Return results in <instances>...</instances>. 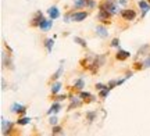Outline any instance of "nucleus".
<instances>
[{"label": "nucleus", "mask_w": 150, "mask_h": 136, "mask_svg": "<svg viewBox=\"0 0 150 136\" xmlns=\"http://www.w3.org/2000/svg\"><path fill=\"white\" fill-rule=\"evenodd\" d=\"M129 57H131V53H129V51H127V50H122V49H120V47H118L117 53H115V60H118V61H125V60H128Z\"/></svg>", "instance_id": "10"}, {"label": "nucleus", "mask_w": 150, "mask_h": 136, "mask_svg": "<svg viewBox=\"0 0 150 136\" xmlns=\"http://www.w3.org/2000/svg\"><path fill=\"white\" fill-rule=\"evenodd\" d=\"M60 110H61V104H60V101H53V103H52V107L47 110V114L49 115L57 114Z\"/></svg>", "instance_id": "14"}, {"label": "nucleus", "mask_w": 150, "mask_h": 136, "mask_svg": "<svg viewBox=\"0 0 150 136\" xmlns=\"http://www.w3.org/2000/svg\"><path fill=\"white\" fill-rule=\"evenodd\" d=\"M97 89V90H102V89H104V87H107V86H104L103 83H96V86H95Z\"/></svg>", "instance_id": "30"}, {"label": "nucleus", "mask_w": 150, "mask_h": 136, "mask_svg": "<svg viewBox=\"0 0 150 136\" xmlns=\"http://www.w3.org/2000/svg\"><path fill=\"white\" fill-rule=\"evenodd\" d=\"M138 6H139L140 11H142V16L140 17L145 18V16L150 11V3L147 0H139V1H138Z\"/></svg>", "instance_id": "8"}, {"label": "nucleus", "mask_w": 150, "mask_h": 136, "mask_svg": "<svg viewBox=\"0 0 150 136\" xmlns=\"http://www.w3.org/2000/svg\"><path fill=\"white\" fill-rule=\"evenodd\" d=\"M74 42L75 43H78L79 46H82V47H88V44H86V42H85V39H82V38H79V36H74Z\"/></svg>", "instance_id": "24"}, {"label": "nucleus", "mask_w": 150, "mask_h": 136, "mask_svg": "<svg viewBox=\"0 0 150 136\" xmlns=\"http://www.w3.org/2000/svg\"><path fill=\"white\" fill-rule=\"evenodd\" d=\"M53 27V20L52 18H43V21L40 22V25H39V29L42 31V32H47L50 28Z\"/></svg>", "instance_id": "11"}, {"label": "nucleus", "mask_w": 150, "mask_h": 136, "mask_svg": "<svg viewBox=\"0 0 150 136\" xmlns=\"http://www.w3.org/2000/svg\"><path fill=\"white\" fill-rule=\"evenodd\" d=\"M68 97L67 94H54V96H50V100H53V101H63V100H65V99Z\"/></svg>", "instance_id": "23"}, {"label": "nucleus", "mask_w": 150, "mask_h": 136, "mask_svg": "<svg viewBox=\"0 0 150 136\" xmlns=\"http://www.w3.org/2000/svg\"><path fill=\"white\" fill-rule=\"evenodd\" d=\"M147 1H149V3H150V0H147Z\"/></svg>", "instance_id": "33"}, {"label": "nucleus", "mask_w": 150, "mask_h": 136, "mask_svg": "<svg viewBox=\"0 0 150 136\" xmlns=\"http://www.w3.org/2000/svg\"><path fill=\"white\" fill-rule=\"evenodd\" d=\"M88 16H89V13L88 11H81V10H78V11H74L72 13V21L74 22H82L83 20H86L88 18Z\"/></svg>", "instance_id": "4"}, {"label": "nucleus", "mask_w": 150, "mask_h": 136, "mask_svg": "<svg viewBox=\"0 0 150 136\" xmlns=\"http://www.w3.org/2000/svg\"><path fill=\"white\" fill-rule=\"evenodd\" d=\"M96 35L97 36H100L102 39H106L108 36V31L107 28H106V25L104 24H99V25H96Z\"/></svg>", "instance_id": "9"}, {"label": "nucleus", "mask_w": 150, "mask_h": 136, "mask_svg": "<svg viewBox=\"0 0 150 136\" xmlns=\"http://www.w3.org/2000/svg\"><path fill=\"white\" fill-rule=\"evenodd\" d=\"M47 14L52 20H57V18L60 17V10L56 7V6H52V7H49L47 8Z\"/></svg>", "instance_id": "13"}, {"label": "nucleus", "mask_w": 150, "mask_h": 136, "mask_svg": "<svg viewBox=\"0 0 150 136\" xmlns=\"http://www.w3.org/2000/svg\"><path fill=\"white\" fill-rule=\"evenodd\" d=\"M61 74H63V67H60L59 70L56 71V72H54L53 75H52V78H50V83H52V82H54V81H57V79H59L60 78V75H61Z\"/></svg>", "instance_id": "20"}, {"label": "nucleus", "mask_w": 150, "mask_h": 136, "mask_svg": "<svg viewBox=\"0 0 150 136\" xmlns=\"http://www.w3.org/2000/svg\"><path fill=\"white\" fill-rule=\"evenodd\" d=\"M63 86V83L60 81H54L52 82V86H50V96H54V94H57L60 92V89Z\"/></svg>", "instance_id": "12"}, {"label": "nucleus", "mask_w": 150, "mask_h": 136, "mask_svg": "<svg viewBox=\"0 0 150 136\" xmlns=\"http://www.w3.org/2000/svg\"><path fill=\"white\" fill-rule=\"evenodd\" d=\"M95 6H96L95 0H88V6H86V7H89V8H95Z\"/></svg>", "instance_id": "29"}, {"label": "nucleus", "mask_w": 150, "mask_h": 136, "mask_svg": "<svg viewBox=\"0 0 150 136\" xmlns=\"http://www.w3.org/2000/svg\"><path fill=\"white\" fill-rule=\"evenodd\" d=\"M143 63H145V68H146V67H150V56L146 58L145 61H143Z\"/></svg>", "instance_id": "31"}, {"label": "nucleus", "mask_w": 150, "mask_h": 136, "mask_svg": "<svg viewBox=\"0 0 150 136\" xmlns=\"http://www.w3.org/2000/svg\"><path fill=\"white\" fill-rule=\"evenodd\" d=\"M52 133H53V135H63V133H64V129H63V126L54 125L53 128H52Z\"/></svg>", "instance_id": "22"}, {"label": "nucleus", "mask_w": 150, "mask_h": 136, "mask_svg": "<svg viewBox=\"0 0 150 136\" xmlns=\"http://www.w3.org/2000/svg\"><path fill=\"white\" fill-rule=\"evenodd\" d=\"M118 3H120V4H125V3H127V0H118Z\"/></svg>", "instance_id": "32"}, {"label": "nucleus", "mask_w": 150, "mask_h": 136, "mask_svg": "<svg viewBox=\"0 0 150 136\" xmlns=\"http://www.w3.org/2000/svg\"><path fill=\"white\" fill-rule=\"evenodd\" d=\"M1 131H3L1 132L3 135H10V133H13L11 131H14V125L11 122H8V121L6 122L4 118H1Z\"/></svg>", "instance_id": "7"}, {"label": "nucleus", "mask_w": 150, "mask_h": 136, "mask_svg": "<svg viewBox=\"0 0 150 136\" xmlns=\"http://www.w3.org/2000/svg\"><path fill=\"white\" fill-rule=\"evenodd\" d=\"M10 111L14 113L17 115H22L27 113V106H22V104H18V103H14L13 106L10 107Z\"/></svg>", "instance_id": "6"}, {"label": "nucleus", "mask_w": 150, "mask_h": 136, "mask_svg": "<svg viewBox=\"0 0 150 136\" xmlns=\"http://www.w3.org/2000/svg\"><path fill=\"white\" fill-rule=\"evenodd\" d=\"M145 68V63H139V61H136V63H134V70L136 71H140Z\"/></svg>", "instance_id": "25"}, {"label": "nucleus", "mask_w": 150, "mask_h": 136, "mask_svg": "<svg viewBox=\"0 0 150 136\" xmlns=\"http://www.w3.org/2000/svg\"><path fill=\"white\" fill-rule=\"evenodd\" d=\"M110 46H111V47H120V39H118V38H114L111 40Z\"/></svg>", "instance_id": "28"}, {"label": "nucleus", "mask_w": 150, "mask_h": 136, "mask_svg": "<svg viewBox=\"0 0 150 136\" xmlns=\"http://www.w3.org/2000/svg\"><path fill=\"white\" fill-rule=\"evenodd\" d=\"M88 6V0H74V8H83Z\"/></svg>", "instance_id": "19"}, {"label": "nucleus", "mask_w": 150, "mask_h": 136, "mask_svg": "<svg viewBox=\"0 0 150 136\" xmlns=\"http://www.w3.org/2000/svg\"><path fill=\"white\" fill-rule=\"evenodd\" d=\"M120 16L122 18L124 21H134L136 20V11L132 10V8H124V10L120 11Z\"/></svg>", "instance_id": "3"}, {"label": "nucleus", "mask_w": 150, "mask_h": 136, "mask_svg": "<svg viewBox=\"0 0 150 136\" xmlns=\"http://www.w3.org/2000/svg\"><path fill=\"white\" fill-rule=\"evenodd\" d=\"M79 97L82 99L85 103H91V101H93V100H95V97H93L89 92H81L79 93Z\"/></svg>", "instance_id": "17"}, {"label": "nucleus", "mask_w": 150, "mask_h": 136, "mask_svg": "<svg viewBox=\"0 0 150 136\" xmlns=\"http://www.w3.org/2000/svg\"><path fill=\"white\" fill-rule=\"evenodd\" d=\"M43 46L46 47V51H47V53H52V50H53V46H54V39L46 38V39H45V42H43Z\"/></svg>", "instance_id": "15"}, {"label": "nucleus", "mask_w": 150, "mask_h": 136, "mask_svg": "<svg viewBox=\"0 0 150 136\" xmlns=\"http://www.w3.org/2000/svg\"><path fill=\"white\" fill-rule=\"evenodd\" d=\"M31 122V118L29 117H20L18 120L16 121V125H20V126H25Z\"/></svg>", "instance_id": "18"}, {"label": "nucleus", "mask_w": 150, "mask_h": 136, "mask_svg": "<svg viewBox=\"0 0 150 136\" xmlns=\"http://www.w3.org/2000/svg\"><path fill=\"white\" fill-rule=\"evenodd\" d=\"M83 86H85V79H83V78H78V79L74 82V87H72V90H82Z\"/></svg>", "instance_id": "16"}, {"label": "nucleus", "mask_w": 150, "mask_h": 136, "mask_svg": "<svg viewBox=\"0 0 150 136\" xmlns=\"http://www.w3.org/2000/svg\"><path fill=\"white\" fill-rule=\"evenodd\" d=\"M97 8L99 10H107L111 13L112 16H115L118 13V3L114 1V0H102L99 3V6H97Z\"/></svg>", "instance_id": "1"}, {"label": "nucleus", "mask_w": 150, "mask_h": 136, "mask_svg": "<svg viewBox=\"0 0 150 136\" xmlns=\"http://www.w3.org/2000/svg\"><path fill=\"white\" fill-rule=\"evenodd\" d=\"M57 122H59V118L56 117V115H52L50 118H49V124L52 126H54V125H57Z\"/></svg>", "instance_id": "26"}, {"label": "nucleus", "mask_w": 150, "mask_h": 136, "mask_svg": "<svg viewBox=\"0 0 150 136\" xmlns=\"http://www.w3.org/2000/svg\"><path fill=\"white\" fill-rule=\"evenodd\" d=\"M43 13L42 11H36L35 13V16H33V18L31 20V22H29V25L32 28H39V25H40V22L43 21Z\"/></svg>", "instance_id": "5"}, {"label": "nucleus", "mask_w": 150, "mask_h": 136, "mask_svg": "<svg viewBox=\"0 0 150 136\" xmlns=\"http://www.w3.org/2000/svg\"><path fill=\"white\" fill-rule=\"evenodd\" d=\"M111 17H112V14L107 10H99V13H97V20L102 22V24H104V25L111 24Z\"/></svg>", "instance_id": "2"}, {"label": "nucleus", "mask_w": 150, "mask_h": 136, "mask_svg": "<svg viewBox=\"0 0 150 136\" xmlns=\"http://www.w3.org/2000/svg\"><path fill=\"white\" fill-rule=\"evenodd\" d=\"M110 90H111V87L107 86V87H104V89H102L100 92H99V97L100 99H106L110 94Z\"/></svg>", "instance_id": "21"}, {"label": "nucleus", "mask_w": 150, "mask_h": 136, "mask_svg": "<svg viewBox=\"0 0 150 136\" xmlns=\"http://www.w3.org/2000/svg\"><path fill=\"white\" fill-rule=\"evenodd\" d=\"M95 118H96V113H95V111H92V113H86V120L89 121V122H92Z\"/></svg>", "instance_id": "27"}]
</instances>
